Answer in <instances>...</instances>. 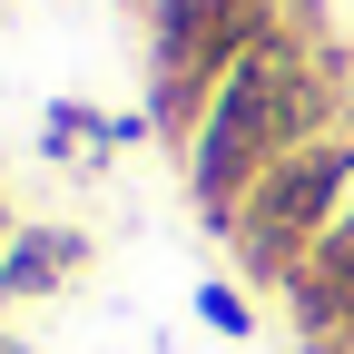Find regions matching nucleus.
Segmentation results:
<instances>
[{"instance_id": "nucleus-1", "label": "nucleus", "mask_w": 354, "mask_h": 354, "mask_svg": "<svg viewBox=\"0 0 354 354\" xmlns=\"http://www.w3.org/2000/svg\"><path fill=\"white\" fill-rule=\"evenodd\" d=\"M69 256H79V236H10V256H0V286H10V295H39V286H59V276H69Z\"/></svg>"}, {"instance_id": "nucleus-2", "label": "nucleus", "mask_w": 354, "mask_h": 354, "mask_svg": "<svg viewBox=\"0 0 354 354\" xmlns=\"http://www.w3.org/2000/svg\"><path fill=\"white\" fill-rule=\"evenodd\" d=\"M197 315H207L216 335H256V305H246L236 286H207V295H197Z\"/></svg>"}]
</instances>
